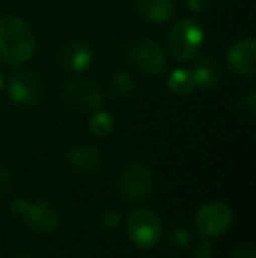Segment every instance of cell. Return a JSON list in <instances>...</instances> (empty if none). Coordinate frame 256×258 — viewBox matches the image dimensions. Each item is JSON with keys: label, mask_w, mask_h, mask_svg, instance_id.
Here are the masks:
<instances>
[{"label": "cell", "mask_w": 256, "mask_h": 258, "mask_svg": "<svg viewBox=\"0 0 256 258\" xmlns=\"http://www.w3.org/2000/svg\"><path fill=\"white\" fill-rule=\"evenodd\" d=\"M35 35L32 28L13 14L0 16V61L18 67L35 54Z\"/></svg>", "instance_id": "1"}, {"label": "cell", "mask_w": 256, "mask_h": 258, "mask_svg": "<svg viewBox=\"0 0 256 258\" xmlns=\"http://www.w3.org/2000/svg\"><path fill=\"white\" fill-rule=\"evenodd\" d=\"M125 58L128 63H132L137 71L142 74L151 76V78H158L167 71V54L163 49L147 37H137L133 41L127 42L125 46Z\"/></svg>", "instance_id": "2"}, {"label": "cell", "mask_w": 256, "mask_h": 258, "mask_svg": "<svg viewBox=\"0 0 256 258\" xmlns=\"http://www.w3.org/2000/svg\"><path fill=\"white\" fill-rule=\"evenodd\" d=\"M204 44V28L195 20H181L174 25L168 35V49L178 61H186L197 56Z\"/></svg>", "instance_id": "3"}, {"label": "cell", "mask_w": 256, "mask_h": 258, "mask_svg": "<svg viewBox=\"0 0 256 258\" xmlns=\"http://www.w3.org/2000/svg\"><path fill=\"white\" fill-rule=\"evenodd\" d=\"M13 211L23 218V221L28 227L35 230L48 232L58 227L60 213L51 202L46 201H25L18 199L13 202Z\"/></svg>", "instance_id": "4"}, {"label": "cell", "mask_w": 256, "mask_h": 258, "mask_svg": "<svg viewBox=\"0 0 256 258\" xmlns=\"http://www.w3.org/2000/svg\"><path fill=\"white\" fill-rule=\"evenodd\" d=\"M128 235L140 248H151L161 237L160 218L147 209H135L128 214L127 220Z\"/></svg>", "instance_id": "5"}, {"label": "cell", "mask_w": 256, "mask_h": 258, "mask_svg": "<svg viewBox=\"0 0 256 258\" xmlns=\"http://www.w3.org/2000/svg\"><path fill=\"white\" fill-rule=\"evenodd\" d=\"M233 213L225 202H207L197 211L195 223L204 237H218L232 225Z\"/></svg>", "instance_id": "6"}, {"label": "cell", "mask_w": 256, "mask_h": 258, "mask_svg": "<svg viewBox=\"0 0 256 258\" xmlns=\"http://www.w3.org/2000/svg\"><path fill=\"white\" fill-rule=\"evenodd\" d=\"M120 190L121 195L130 202L144 201L153 191V174L146 165L132 163L121 174Z\"/></svg>", "instance_id": "7"}, {"label": "cell", "mask_w": 256, "mask_h": 258, "mask_svg": "<svg viewBox=\"0 0 256 258\" xmlns=\"http://www.w3.org/2000/svg\"><path fill=\"white\" fill-rule=\"evenodd\" d=\"M63 99L77 111H95L102 104L99 86L86 78H74L65 85Z\"/></svg>", "instance_id": "8"}, {"label": "cell", "mask_w": 256, "mask_h": 258, "mask_svg": "<svg viewBox=\"0 0 256 258\" xmlns=\"http://www.w3.org/2000/svg\"><path fill=\"white\" fill-rule=\"evenodd\" d=\"M9 99L18 105H35L41 100L42 83L35 72L21 71L11 78L7 86Z\"/></svg>", "instance_id": "9"}, {"label": "cell", "mask_w": 256, "mask_h": 258, "mask_svg": "<svg viewBox=\"0 0 256 258\" xmlns=\"http://www.w3.org/2000/svg\"><path fill=\"white\" fill-rule=\"evenodd\" d=\"M256 41L254 39H242V41L235 42L232 48L226 51V61L232 67L235 74L242 76V78H254L256 65Z\"/></svg>", "instance_id": "10"}, {"label": "cell", "mask_w": 256, "mask_h": 258, "mask_svg": "<svg viewBox=\"0 0 256 258\" xmlns=\"http://www.w3.org/2000/svg\"><path fill=\"white\" fill-rule=\"evenodd\" d=\"M58 61L68 72H84L92 67L93 51L82 41H68L60 48Z\"/></svg>", "instance_id": "11"}, {"label": "cell", "mask_w": 256, "mask_h": 258, "mask_svg": "<svg viewBox=\"0 0 256 258\" xmlns=\"http://www.w3.org/2000/svg\"><path fill=\"white\" fill-rule=\"evenodd\" d=\"M133 9L149 23H165L174 13V0H133Z\"/></svg>", "instance_id": "12"}, {"label": "cell", "mask_w": 256, "mask_h": 258, "mask_svg": "<svg viewBox=\"0 0 256 258\" xmlns=\"http://www.w3.org/2000/svg\"><path fill=\"white\" fill-rule=\"evenodd\" d=\"M192 78L195 83V88L209 90L218 85L221 78V67L212 56H202L195 61L192 71Z\"/></svg>", "instance_id": "13"}, {"label": "cell", "mask_w": 256, "mask_h": 258, "mask_svg": "<svg viewBox=\"0 0 256 258\" xmlns=\"http://www.w3.org/2000/svg\"><path fill=\"white\" fill-rule=\"evenodd\" d=\"M68 162H70V165L74 167L75 170H79V172L93 174L102 165V156H100L99 150H95L93 146L81 144V146H75L70 150V153H68Z\"/></svg>", "instance_id": "14"}, {"label": "cell", "mask_w": 256, "mask_h": 258, "mask_svg": "<svg viewBox=\"0 0 256 258\" xmlns=\"http://www.w3.org/2000/svg\"><path fill=\"white\" fill-rule=\"evenodd\" d=\"M135 93V81L125 71H118L109 81V97L114 100H128Z\"/></svg>", "instance_id": "15"}, {"label": "cell", "mask_w": 256, "mask_h": 258, "mask_svg": "<svg viewBox=\"0 0 256 258\" xmlns=\"http://www.w3.org/2000/svg\"><path fill=\"white\" fill-rule=\"evenodd\" d=\"M167 86L176 95H190L195 90V83L192 78V72L186 69H176L168 74Z\"/></svg>", "instance_id": "16"}, {"label": "cell", "mask_w": 256, "mask_h": 258, "mask_svg": "<svg viewBox=\"0 0 256 258\" xmlns=\"http://www.w3.org/2000/svg\"><path fill=\"white\" fill-rule=\"evenodd\" d=\"M88 126L92 130L93 136L97 137H106L113 132L114 128V119L111 112L104 111V109H97L88 119Z\"/></svg>", "instance_id": "17"}, {"label": "cell", "mask_w": 256, "mask_h": 258, "mask_svg": "<svg viewBox=\"0 0 256 258\" xmlns=\"http://www.w3.org/2000/svg\"><path fill=\"white\" fill-rule=\"evenodd\" d=\"M237 109L242 112L247 118H253L256 112V93L254 90H249L246 95H242L239 100H237Z\"/></svg>", "instance_id": "18"}, {"label": "cell", "mask_w": 256, "mask_h": 258, "mask_svg": "<svg viewBox=\"0 0 256 258\" xmlns=\"http://www.w3.org/2000/svg\"><path fill=\"white\" fill-rule=\"evenodd\" d=\"M170 242L176 246V248H186L192 242V237H190V232L186 228H176L174 232H170Z\"/></svg>", "instance_id": "19"}, {"label": "cell", "mask_w": 256, "mask_h": 258, "mask_svg": "<svg viewBox=\"0 0 256 258\" xmlns=\"http://www.w3.org/2000/svg\"><path fill=\"white\" fill-rule=\"evenodd\" d=\"M13 188V177L7 170L0 169V199H4Z\"/></svg>", "instance_id": "20"}, {"label": "cell", "mask_w": 256, "mask_h": 258, "mask_svg": "<svg viewBox=\"0 0 256 258\" xmlns=\"http://www.w3.org/2000/svg\"><path fill=\"white\" fill-rule=\"evenodd\" d=\"M118 223H120V214H118L116 211H111V209L104 211V214H102V225L104 227L113 228V227H118Z\"/></svg>", "instance_id": "21"}, {"label": "cell", "mask_w": 256, "mask_h": 258, "mask_svg": "<svg viewBox=\"0 0 256 258\" xmlns=\"http://www.w3.org/2000/svg\"><path fill=\"white\" fill-rule=\"evenodd\" d=\"M185 6L192 13H202L209 6V0H185Z\"/></svg>", "instance_id": "22"}, {"label": "cell", "mask_w": 256, "mask_h": 258, "mask_svg": "<svg viewBox=\"0 0 256 258\" xmlns=\"http://www.w3.org/2000/svg\"><path fill=\"white\" fill-rule=\"evenodd\" d=\"M211 256H212V246L209 242H204V244L198 246L197 258H211Z\"/></svg>", "instance_id": "23"}, {"label": "cell", "mask_w": 256, "mask_h": 258, "mask_svg": "<svg viewBox=\"0 0 256 258\" xmlns=\"http://www.w3.org/2000/svg\"><path fill=\"white\" fill-rule=\"evenodd\" d=\"M233 258H256L254 256V249L251 246H244V248H239L235 251Z\"/></svg>", "instance_id": "24"}, {"label": "cell", "mask_w": 256, "mask_h": 258, "mask_svg": "<svg viewBox=\"0 0 256 258\" xmlns=\"http://www.w3.org/2000/svg\"><path fill=\"white\" fill-rule=\"evenodd\" d=\"M18 258H37V256H32V255H20Z\"/></svg>", "instance_id": "25"}, {"label": "cell", "mask_w": 256, "mask_h": 258, "mask_svg": "<svg viewBox=\"0 0 256 258\" xmlns=\"http://www.w3.org/2000/svg\"><path fill=\"white\" fill-rule=\"evenodd\" d=\"M2 85H4V78H2V72H0V90H2Z\"/></svg>", "instance_id": "26"}]
</instances>
